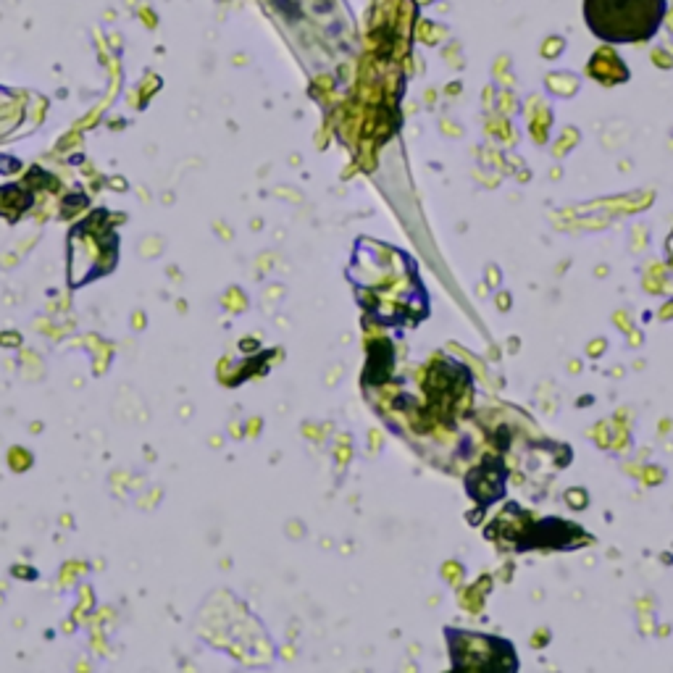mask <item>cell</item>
Instances as JSON below:
<instances>
[{"instance_id": "1", "label": "cell", "mask_w": 673, "mask_h": 673, "mask_svg": "<svg viewBox=\"0 0 673 673\" xmlns=\"http://www.w3.org/2000/svg\"><path fill=\"white\" fill-rule=\"evenodd\" d=\"M665 16V0H584V19L605 42L631 45L650 40Z\"/></svg>"}]
</instances>
